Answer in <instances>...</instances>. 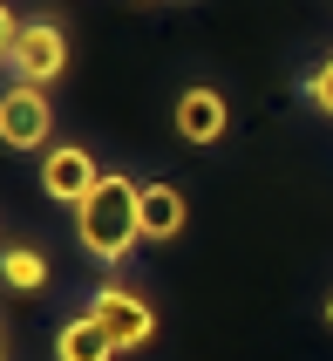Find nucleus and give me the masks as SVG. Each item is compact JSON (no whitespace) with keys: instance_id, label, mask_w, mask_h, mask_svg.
Instances as JSON below:
<instances>
[{"instance_id":"4","label":"nucleus","mask_w":333,"mask_h":361,"mask_svg":"<svg viewBox=\"0 0 333 361\" xmlns=\"http://www.w3.org/2000/svg\"><path fill=\"white\" fill-rule=\"evenodd\" d=\"M48 137H55V109H48V96L14 82V89L0 96V143H7V150H48Z\"/></svg>"},{"instance_id":"9","label":"nucleus","mask_w":333,"mask_h":361,"mask_svg":"<svg viewBox=\"0 0 333 361\" xmlns=\"http://www.w3.org/2000/svg\"><path fill=\"white\" fill-rule=\"evenodd\" d=\"M0 280L14 286V293H41V286L55 280V266L41 259L34 245H7V252H0Z\"/></svg>"},{"instance_id":"10","label":"nucleus","mask_w":333,"mask_h":361,"mask_svg":"<svg viewBox=\"0 0 333 361\" xmlns=\"http://www.w3.org/2000/svg\"><path fill=\"white\" fill-rule=\"evenodd\" d=\"M299 89H306V102H313L320 116H333V55H327V61H313V68H306V82H299Z\"/></svg>"},{"instance_id":"8","label":"nucleus","mask_w":333,"mask_h":361,"mask_svg":"<svg viewBox=\"0 0 333 361\" xmlns=\"http://www.w3.org/2000/svg\"><path fill=\"white\" fill-rule=\"evenodd\" d=\"M55 361H116V341L102 334L96 314H68L55 327Z\"/></svg>"},{"instance_id":"6","label":"nucleus","mask_w":333,"mask_h":361,"mask_svg":"<svg viewBox=\"0 0 333 361\" xmlns=\"http://www.w3.org/2000/svg\"><path fill=\"white\" fill-rule=\"evenodd\" d=\"M177 123V143H191V150H211V143H225V130H232V102L218 96V89H184L170 109Z\"/></svg>"},{"instance_id":"3","label":"nucleus","mask_w":333,"mask_h":361,"mask_svg":"<svg viewBox=\"0 0 333 361\" xmlns=\"http://www.w3.org/2000/svg\"><path fill=\"white\" fill-rule=\"evenodd\" d=\"M61 68H68V27H61V20H27L20 41L7 48V75H14L20 89H41V82H55Z\"/></svg>"},{"instance_id":"5","label":"nucleus","mask_w":333,"mask_h":361,"mask_svg":"<svg viewBox=\"0 0 333 361\" xmlns=\"http://www.w3.org/2000/svg\"><path fill=\"white\" fill-rule=\"evenodd\" d=\"M96 184H102V164L89 157L82 143H48V157H41V191H48L55 204H68V212H75Z\"/></svg>"},{"instance_id":"2","label":"nucleus","mask_w":333,"mask_h":361,"mask_svg":"<svg viewBox=\"0 0 333 361\" xmlns=\"http://www.w3.org/2000/svg\"><path fill=\"white\" fill-rule=\"evenodd\" d=\"M89 314H96L102 334L116 341V355H137V348L157 341V307L143 300L137 286H116V280L96 286V293H89Z\"/></svg>"},{"instance_id":"11","label":"nucleus","mask_w":333,"mask_h":361,"mask_svg":"<svg viewBox=\"0 0 333 361\" xmlns=\"http://www.w3.org/2000/svg\"><path fill=\"white\" fill-rule=\"evenodd\" d=\"M327 327H333V293H327Z\"/></svg>"},{"instance_id":"7","label":"nucleus","mask_w":333,"mask_h":361,"mask_svg":"<svg viewBox=\"0 0 333 361\" xmlns=\"http://www.w3.org/2000/svg\"><path fill=\"white\" fill-rule=\"evenodd\" d=\"M184 219H191V204H184V191L177 184H143V198H137V225H143V239L150 245H170L177 232H184Z\"/></svg>"},{"instance_id":"1","label":"nucleus","mask_w":333,"mask_h":361,"mask_svg":"<svg viewBox=\"0 0 333 361\" xmlns=\"http://www.w3.org/2000/svg\"><path fill=\"white\" fill-rule=\"evenodd\" d=\"M137 198H143V184L122 178V171H109V178L75 204V245H82L96 266H122L130 252H137V239H143Z\"/></svg>"}]
</instances>
